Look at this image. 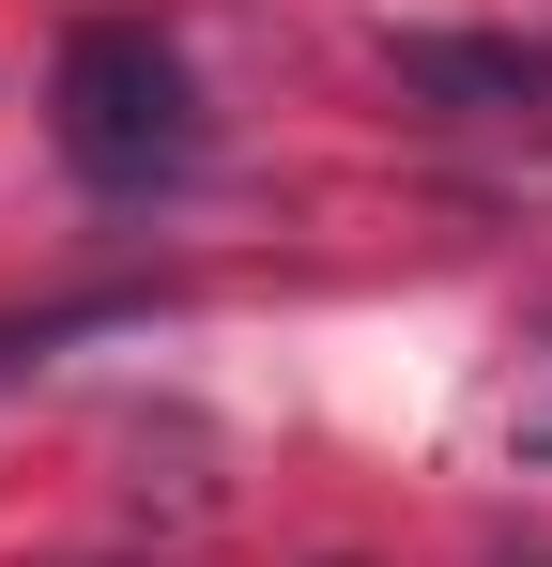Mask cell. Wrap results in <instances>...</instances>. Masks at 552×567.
<instances>
[{
    "label": "cell",
    "mask_w": 552,
    "mask_h": 567,
    "mask_svg": "<svg viewBox=\"0 0 552 567\" xmlns=\"http://www.w3.org/2000/svg\"><path fill=\"white\" fill-rule=\"evenodd\" d=\"M47 138L92 199H170L215 123H200V78H184V47L154 16H78L62 78H47Z\"/></svg>",
    "instance_id": "6da1fadb"
},
{
    "label": "cell",
    "mask_w": 552,
    "mask_h": 567,
    "mask_svg": "<svg viewBox=\"0 0 552 567\" xmlns=\"http://www.w3.org/2000/svg\"><path fill=\"white\" fill-rule=\"evenodd\" d=\"M384 62H399V93L430 107V123L552 138V47H538V31H399Z\"/></svg>",
    "instance_id": "7a4b0ae2"
}]
</instances>
